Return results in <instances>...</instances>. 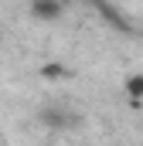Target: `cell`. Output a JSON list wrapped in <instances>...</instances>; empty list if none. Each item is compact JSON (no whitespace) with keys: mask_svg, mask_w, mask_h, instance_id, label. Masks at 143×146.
<instances>
[{"mask_svg":"<svg viewBox=\"0 0 143 146\" xmlns=\"http://www.w3.org/2000/svg\"><path fill=\"white\" fill-rule=\"evenodd\" d=\"M41 122L51 129H68V126H78V115H72L68 109H58V106H48L41 109Z\"/></svg>","mask_w":143,"mask_h":146,"instance_id":"obj_1","label":"cell"},{"mask_svg":"<svg viewBox=\"0 0 143 146\" xmlns=\"http://www.w3.org/2000/svg\"><path fill=\"white\" fill-rule=\"evenodd\" d=\"M61 10H65L61 0H31V14H34L37 21H58Z\"/></svg>","mask_w":143,"mask_h":146,"instance_id":"obj_2","label":"cell"},{"mask_svg":"<svg viewBox=\"0 0 143 146\" xmlns=\"http://www.w3.org/2000/svg\"><path fill=\"white\" fill-rule=\"evenodd\" d=\"M126 95H133V99L143 95V75H130L126 78Z\"/></svg>","mask_w":143,"mask_h":146,"instance_id":"obj_3","label":"cell"}]
</instances>
